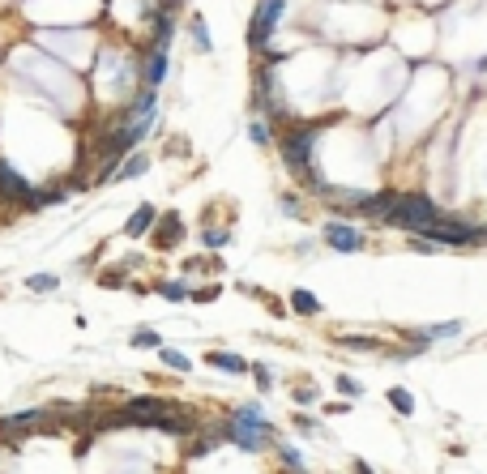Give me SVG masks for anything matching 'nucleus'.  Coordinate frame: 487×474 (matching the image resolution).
Listing matches in <instances>:
<instances>
[{
  "label": "nucleus",
  "mask_w": 487,
  "mask_h": 474,
  "mask_svg": "<svg viewBox=\"0 0 487 474\" xmlns=\"http://www.w3.org/2000/svg\"><path fill=\"white\" fill-rule=\"evenodd\" d=\"M278 145H282V163H287L295 176H308V171H312V154L321 145V129H317V124H299V129L282 133Z\"/></svg>",
  "instance_id": "nucleus-1"
},
{
  "label": "nucleus",
  "mask_w": 487,
  "mask_h": 474,
  "mask_svg": "<svg viewBox=\"0 0 487 474\" xmlns=\"http://www.w3.org/2000/svg\"><path fill=\"white\" fill-rule=\"evenodd\" d=\"M282 13H287V0H256L252 26H248V47H252V52H269V39L278 30Z\"/></svg>",
  "instance_id": "nucleus-2"
},
{
  "label": "nucleus",
  "mask_w": 487,
  "mask_h": 474,
  "mask_svg": "<svg viewBox=\"0 0 487 474\" xmlns=\"http://www.w3.org/2000/svg\"><path fill=\"white\" fill-rule=\"evenodd\" d=\"M321 239L333 248V253H359V248H364V231L351 227V222H338V218L321 227Z\"/></svg>",
  "instance_id": "nucleus-3"
},
{
  "label": "nucleus",
  "mask_w": 487,
  "mask_h": 474,
  "mask_svg": "<svg viewBox=\"0 0 487 474\" xmlns=\"http://www.w3.org/2000/svg\"><path fill=\"white\" fill-rule=\"evenodd\" d=\"M0 197H5V201H17V206H30L35 201V188L17 176L9 163H0Z\"/></svg>",
  "instance_id": "nucleus-4"
},
{
  "label": "nucleus",
  "mask_w": 487,
  "mask_h": 474,
  "mask_svg": "<svg viewBox=\"0 0 487 474\" xmlns=\"http://www.w3.org/2000/svg\"><path fill=\"white\" fill-rule=\"evenodd\" d=\"M227 436L236 440L240 448H265V444L274 440V428H248V423H236V419H231V423H227Z\"/></svg>",
  "instance_id": "nucleus-5"
},
{
  "label": "nucleus",
  "mask_w": 487,
  "mask_h": 474,
  "mask_svg": "<svg viewBox=\"0 0 487 474\" xmlns=\"http://www.w3.org/2000/svg\"><path fill=\"white\" fill-rule=\"evenodd\" d=\"M141 78H145V86H150V90H159V86H163V78H167V52H163V47H150V56H145V73H141Z\"/></svg>",
  "instance_id": "nucleus-6"
},
{
  "label": "nucleus",
  "mask_w": 487,
  "mask_h": 474,
  "mask_svg": "<svg viewBox=\"0 0 487 474\" xmlns=\"http://www.w3.org/2000/svg\"><path fill=\"white\" fill-rule=\"evenodd\" d=\"M179 244V214H167L154 231V248H175Z\"/></svg>",
  "instance_id": "nucleus-7"
},
{
  "label": "nucleus",
  "mask_w": 487,
  "mask_h": 474,
  "mask_svg": "<svg viewBox=\"0 0 487 474\" xmlns=\"http://www.w3.org/2000/svg\"><path fill=\"white\" fill-rule=\"evenodd\" d=\"M154 218H159V214H154V206H141V210H137L133 218H128V227H124V231L137 239V235H145V231L154 227Z\"/></svg>",
  "instance_id": "nucleus-8"
},
{
  "label": "nucleus",
  "mask_w": 487,
  "mask_h": 474,
  "mask_svg": "<svg viewBox=\"0 0 487 474\" xmlns=\"http://www.w3.org/2000/svg\"><path fill=\"white\" fill-rule=\"evenodd\" d=\"M145 167H150V158H145L141 149H137L133 158H124V163H120V171H112V180H133V176H141Z\"/></svg>",
  "instance_id": "nucleus-9"
},
{
  "label": "nucleus",
  "mask_w": 487,
  "mask_h": 474,
  "mask_svg": "<svg viewBox=\"0 0 487 474\" xmlns=\"http://www.w3.org/2000/svg\"><path fill=\"white\" fill-rule=\"evenodd\" d=\"M210 363L214 367H222V372H248V359H240V355H231V351H210Z\"/></svg>",
  "instance_id": "nucleus-10"
},
{
  "label": "nucleus",
  "mask_w": 487,
  "mask_h": 474,
  "mask_svg": "<svg viewBox=\"0 0 487 474\" xmlns=\"http://www.w3.org/2000/svg\"><path fill=\"white\" fill-rule=\"evenodd\" d=\"M291 304H295L299 316H317V312H321V299H317L312 291H291Z\"/></svg>",
  "instance_id": "nucleus-11"
},
{
  "label": "nucleus",
  "mask_w": 487,
  "mask_h": 474,
  "mask_svg": "<svg viewBox=\"0 0 487 474\" xmlns=\"http://www.w3.org/2000/svg\"><path fill=\"white\" fill-rule=\"evenodd\" d=\"M43 419V410H26V414H13V419H0V432H21V428H35Z\"/></svg>",
  "instance_id": "nucleus-12"
},
{
  "label": "nucleus",
  "mask_w": 487,
  "mask_h": 474,
  "mask_svg": "<svg viewBox=\"0 0 487 474\" xmlns=\"http://www.w3.org/2000/svg\"><path fill=\"white\" fill-rule=\"evenodd\" d=\"M231 419H236V423H248V428H269V423H265V414H261V406H240L236 414H231Z\"/></svg>",
  "instance_id": "nucleus-13"
},
{
  "label": "nucleus",
  "mask_w": 487,
  "mask_h": 474,
  "mask_svg": "<svg viewBox=\"0 0 487 474\" xmlns=\"http://www.w3.org/2000/svg\"><path fill=\"white\" fill-rule=\"evenodd\" d=\"M389 402H393V410L406 419V414H415V397H410L406 389H389Z\"/></svg>",
  "instance_id": "nucleus-14"
},
{
  "label": "nucleus",
  "mask_w": 487,
  "mask_h": 474,
  "mask_svg": "<svg viewBox=\"0 0 487 474\" xmlns=\"http://www.w3.org/2000/svg\"><path fill=\"white\" fill-rule=\"evenodd\" d=\"M193 43L201 47V52H210V26H205V17H193Z\"/></svg>",
  "instance_id": "nucleus-15"
},
{
  "label": "nucleus",
  "mask_w": 487,
  "mask_h": 474,
  "mask_svg": "<svg viewBox=\"0 0 487 474\" xmlns=\"http://www.w3.org/2000/svg\"><path fill=\"white\" fill-rule=\"evenodd\" d=\"M248 137H252L256 145H265V141H274V137H269V124H265V116H256V120L248 124Z\"/></svg>",
  "instance_id": "nucleus-16"
},
{
  "label": "nucleus",
  "mask_w": 487,
  "mask_h": 474,
  "mask_svg": "<svg viewBox=\"0 0 487 474\" xmlns=\"http://www.w3.org/2000/svg\"><path fill=\"white\" fill-rule=\"evenodd\" d=\"M427 338H457L461 334V320H445V325H432V329H423Z\"/></svg>",
  "instance_id": "nucleus-17"
},
{
  "label": "nucleus",
  "mask_w": 487,
  "mask_h": 474,
  "mask_svg": "<svg viewBox=\"0 0 487 474\" xmlns=\"http://www.w3.org/2000/svg\"><path fill=\"white\" fill-rule=\"evenodd\" d=\"M342 346H346V351H372L376 338H368V334H351V338H342Z\"/></svg>",
  "instance_id": "nucleus-18"
},
{
  "label": "nucleus",
  "mask_w": 487,
  "mask_h": 474,
  "mask_svg": "<svg viewBox=\"0 0 487 474\" xmlns=\"http://www.w3.org/2000/svg\"><path fill=\"white\" fill-rule=\"evenodd\" d=\"M159 342H163V338L154 334V329H137V334H133V346H141V351H154Z\"/></svg>",
  "instance_id": "nucleus-19"
},
{
  "label": "nucleus",
  "mask_w": 487,
  "mask_h": 474,
  "mask_svg": "<svg viewBox=\"0 0 487 474\" xmlns=\"http://www.w3.org/2000/svg\"><path fill=\"white\" fill-rule=\"evenodd\" d=\"M163 363L167 367H175V372H188L193 363H188V355H179V351H163Z\"/></svg>",
  "instance_id": "nucleus-20"
},
{
  "label": "nucleus",
  "mask_w": 487,
  "mask_h": 474,
  "mask_svg": "<svg viewBox=\"0 0 487 474\" xmlns=\"http://www.w3.org/2000/svg\"><path fill=\"white\" fill-rule=\"evenodd\" d=\"M333 385H338V393H342V397H359V393H364V385H359V381H351V376H338Z\"/></svg>",
  "instance_id": "nucleus-21"
},
{
  "label": "nucleus",
  "mask_w": 487,
  "mask_h": 474,
  "mask_svg": "<svg viewBox=\"0 0 487 474\" xmlns=\"http://www.w3.org/2000/svg\"><path fill=\"white\" fill-rule=\"evenodd\" d=\"M30 291H56V278H51V273H39V278H30Z\"/></svg>",
  "instance_id": "nucleus-22"
},
{
  "label": "nucleus",
  "mask_w": 487,
  "mask_h": 474,
  "mask_svg": "<svg viewBox=\"0 0 487 474\" xmlns=\"http://www.w3.org/2000/svg\"><path fill=\"white\" fill-rule=\"evenodd\" d=\"M282 462H287L291 470H303V457L295 453V448H287V444H282Z\"/></svg>",
  "instance_id": "nucleus-23"
},
{
  "label": "nucleus",
  "mask_w": 487,
  "mask_h": 474,
  "mask_svg": "<svg viewBox=\"0 0 487 474\" xmlns=\"http://www.w3.org/2000/svg\"><path fill=\"white\" fill-rule=\"evenodd\" d=\"M295 428H299V432H308V436H317V432H321V428H317V419H308V414H299V419H295Z\"/></svg>",
  "instance_id": "nucleus-24"
},
{
  "label": "nucleus",
  "mask_w": 487,
  "mask_h": 474,
  "mask_svg": "<svg viewBox=\"0 0 487 474\" xmlns=\"http://www.w3.org/2000/svg\"><path fill=\"white\" fill-rule=\"evenodd\" d=\"M227 244V231H205V248H222Z\"/></svg>",
  "instance_id": "nucleus-25"
},
{
  "label": "nucleus",
  "mask_w": 487,
  "mask_h": 474,
  "mask_svg": "<svg viewBox=\"0 0 487 474\" xmlns=\"http://www.w3.org/2000/svg\"><path fill=\"white\" fill-rule=\"evenodd\" d=\"M163 295L167 299H184V286H179V282H163Z\"/></svg>",
  "instance_id": "nucleus-26"
},
{
  "label": "nucleus",
  "mask_w": 487,
  "mask_h": 474,
  "mask_svg": "<svg viewBox=\"0 0 487 474\" xmlns=\"http://www.w3.org/2000/svg\"><path fill=\"white\" fill-rule=\"evenodd\" d=\"M252 372H256V385H261V389H269V385H274V376H269V372H265V367H261V363H256V367H252Z\"/></svg>",
  "instance_id": "nucleus-27"
},
{
  "label": "nucleus",
  "mask_w": 487,
  "mask_h": 474,
  "mask_svg": "<svg viewBox=\"0 0 487 474\" xmlns=\"http://www.w3.org/2000/svg\"><path fill=\"white\" fill-rule=\"evenodd\" d=\"M295 397H299V402L308 406V402H317V389H308V385H303V389H295Z\"/></svg>",
  "instance_id": "nucleus-28"
},
{
  "label": "nucleus",
  "mask_w": 487,
  "mask_h": 474,
  "mask_svg": "<svg viewBox=\"0 0 487 474\" xmlns=\"http://www.w3.org/2000/svg\"><path fill=\"white\" fill-rule=\"evenodd\" d=\"M346 410H351L346 402H329V406H325V414H346Z\"/></svg>",
  "instance_id": "nucleus-29"
},
{
  "label": "nucleus",
  "mask_w": 487,
  "mask_h": 474,
  "mask_svg": "<svg viewBox=\"0 0 487 474\" xmlns=\"http://www.w3.org/2000/svg\"><path fill=\"white\" fill-rule=\"evenodd\" d=\"M470 69H475V73H479V78H487V56H479V60H475V64H470Z\"/></svg>",
  "instance_id": "nucleus-30"
},
{
  "label": "nucleus",
  "mask_w": 487,
  "mask_h": 474,
  "mask_svg": "<svg viewBox=\"0 0 487 474\" xmlns=\"http://www.w3.org/2000/svg\"><path fill=\"white\" fill-rule=\"evenodd\" d=\"M355 474H372V466L368 462H355Z\"/></svg>",
  "instance_id": "nucleus-31"
},
{
  "label": "nucleus",
  "mask_w": 487,
  "mask_h": 474,
  "mask_svg": "<svg viewBox=\"0 0 487 474\" xmlns=\"http://www.w3.org/2000/svg\"><path fill=\"white\" fill-rule=\"evenodd\" d=\"M295 474H303V470H295Z\"/></svg>",
  "instance_id": "nucleus-32"
}]
</instances>
